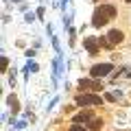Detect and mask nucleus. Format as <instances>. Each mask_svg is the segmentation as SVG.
Segmentation results:
<instances>
[{
  "label": "nucleus",
  "mask_w": 131,
  "mask_h": 131,
  "mask_svg": "<svg viewBox=\"0 0 131 131\" xmlns=\"http://www.w3.org/2000/svg\"><path fill=\"white\" fill-rule=\"evenodd\" d=\"M79 90H92V92H103V83L101 79H81Z\"/></svg>",
  "instance_id": "nucleus-4"
},
{
  "label": "nucleus",
  "mask_w": 131,
  "mask_h": 131,
  "mask_svg": "<svg viewBox=\"0 0 131 131\" xmlns=\"http://www.w3.org/2000/svg\"><path fill=\"white\" fill-rule=\"evenodd\" d=\"M88 129L90 131H101L103 129V120H101V118H92V120L88 122Z\"/></svg>",
  "instance_id": "nucleus-8"
},
{
  "label": "nucleus",
  "mask_w": 131,
  "mask_h": 131,
  "mask_svg": "<svg viewBox=\"0 0 131 131\" xmlns=\"http://www.w3.org/2000/svg\"><path fill=\"white\" fill-rule=\"evenodd\" d=\"M125 2H129V5H131V0H125Z\"/></svg>",
  "instance_id": "nucleus-11"
},
{
  "label": "nucleus",
  "mask_w": 131,
  "mask_h": 131,
  "mask_svg": "<svg viewBox=\"0 0 131 131\" xmlns=\"http://www.w3.org/2000/svg\"><path fill=\"white\" fill-rule=\"evenodd\" d=\"M107 39L114 44V46H116V44H120L122 39H125V33H122L120 28H112V31L107 33Z\"/></svg>",
  "instance_id": "nucleus-7"
},
{
  "label": "nucleus",
  "mask_w": 131,
  "mask_h": 131,
  "mask_svg": "<svg viewBox=\"0 0 131 131\" xmlns=\"http://www.w3.org/2000/svg\"><path fill=\"white\" fill-rule=\"evenodd\" d=\"M83 46L88 48V52L92 57H96L98 55V48H101V44H98V37H85L83 39Z\"/></svg>",
  "instance_id": "nucleus-5"
},
{
  "label": "nucleus",
  "mask_w": 131,
  "mask_h": 131,
  "mask_svg": "<svg viewBox=\"0 0 131 131\" xmlns=\"http://www.w3.org/2000/svg\"><path fill=\"white\" fill-rule=\"evenodd\" d=\"M77 105H90V107H96V105H103V98L98 96V94H88V92H83V94H79L77 96Z\"/></svg>",
  "instance_id": "nucleus-2"
},
{
  "label": "nucleus",
  "mask_w": 131,
  "mask_h": 131,
  "mask_svg": "<svg viewBox=\"0 0 131 131\" xmlns=\"http://www.w3.org/2000/svg\"><path fill=\"white\" fill-rule=\"evenodd\" d=\"M70 131H85V127H81V125H72Z\"/></svg>",
  "instance_id": "nucleus-9"
},
{
  "label": "nucleus",
  "mask_w": 131,
  "mask_h": 131,
  "mask_svg": "<svg viewBox=\"0 0 131 131\" xmlns=\"http://www.w3.org/2000/svg\"><path fill=\"white\" fill-rule=\"evenodd\" d=\"M92 118H94L92 109H85V112H79V114H74L72 122H74V125H81V122H83V125H88V122L92 120Z\"/></svg>",
  "instance_id": "nucleus-6"
},
{
  "label": "nucleus",
  "mask_w": 131,
  "mask_h": 131,
  "mask_svg": "<svg viewBox=\"0 0 131 131\" xmlns=\"http://www.w3.org/2000/svg\"><path fill=\"white\" fill-rule=\"evenodd\" d=\"M109 72H114V63H96L92 70H90V77H92V79H101V77L109 74Z\"/></svg>",
  "instance_id": "nucleus-3"
},
{
  "label": "nucleus",
  "mask_w": 131,
  "mask_h": 131,
  "mask_svg": "<svg viewBox=\"0 0 131 131\" xmlns=\"http://www.w3.org/2000/svg\"><path fill=\"white\" fill-rule=\"evenodd\" d=\"M122 74H125V77H131V66H129V68H122Z\"/></svg>",
  "instance_id": "nucleus-10"
},
{
  "label": "nucleus",
  "mask_w": 131,
  "mask_h": 131,
  "mask_svg": "<svg viewBox=\"0 0 131 131\" xmlns=\"http://www.w3.org/2000/svg\"><path fill=\"white\" fill-rule=\"evenodd\" d=\"M116 13H118V9L114 5H98L96 9H94V15H92V24L96 28H101V26H105V24H109L114 18H116Z\"/></svg>",
  "instance_id": "nucleus-1"
}]
</instances>
